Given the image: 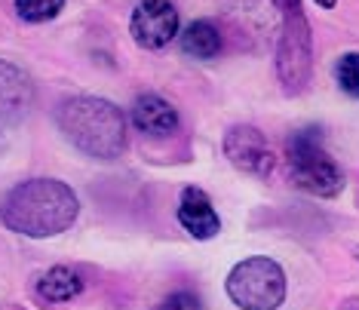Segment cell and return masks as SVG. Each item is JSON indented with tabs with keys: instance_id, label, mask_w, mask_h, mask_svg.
<instances>
[{
	"instance_id": "9c48e42d",
	"label": "cell",
	"mask_w": 359,
	"mask_h": 310,
	"mask_svg": "<svg viewBox=\"0 0 359 310\" xmlns=\"http://www.w3.org/2000/svg\"><path fill=\"white\" fill-rule=\"evenodd\" d=\"M178 224L184 227L194 240H212L222 231V218L212 206L209 194L200 187H184L178 200Z\"/></svg>"
},
{
	"instance_id": "ac0fdd59",
	"label": "cell",
	"mask_w": 359,
	"mask_h": 310,
	"mask_svg": "<svg viewBox=\"0 0 359 310\" xmlns=\"http://www.w3.org/2000/svg\"><path fill=\"white\" fill-rule=\"evenodd\" d=\"M356 252H359V249H356Z\"/></svg>"
},
{
	"instance_id": "6da1fadb",
	"label": "cell",
	"mask_w": 359,
	"mask_h": 310,
	"mask_svg": "<svg viewBox=\"0 0 359 310\" xmlns=\"http://www.w3.org/2000/svg\"><path fill=\"white\" fill-rule=\"evenodd\" d=\"M80 212L77 194L59 178H28L0 203V222L22 236H55L74 224Z\"/></svg>"
},
{
	"instance_id": "8992f818",
	"label": "cell",
	"mask_w": 359,
	"mask_h": 310,
	"mask_svg": "<svg viewBox=\"0 0 359 310\" xmlns=\"http://www.w3.org/2000/svg\"><path fill=\"white\" fill-rule=\"evenodd\" d=\"M129 34L144 50H163L178 34V10L169 0H142L129 19Z\"/></svg>"
},
{
	"instance_id": "30bf717a",
	"label": "cell",
	"mask_w": 359,
	"mask_h": 310,
	"mask_svg": "<svg viewBox=\"0 0 359 310\" xmlns=\"http://www.w3.org/2000/svg\"><path fill=\"white\" fill-rule=\"evenodd\" d=\"M133 123L151 138H166L178 129V111L163 95H142L133 105Z\"/></svg>"
},
{
	"instance_id": "2e32d148",
	"label": "cell",
	"mask_w": 359,
	"mask_h": 310,
	"mask_svg": "<svg viewBox=\"0 0 359 310\" xmlns=\"http://www.w3.org/2000/svg\"><path fill=\"white\" fill-rule=\"evenodd\" d=\"M316 6H323V10H334V6H338V0H313Z\"/></svg>"
},
{
	"instance_id": "52a82bcc",
	"label": "cell",
	"mask_w": 359,
	"mask_h": 310,
	"mask_svg": "<svg viewBox=\"0 0 359 310\" xmlns=\"http://www.w3.org/2000/svg\"><path fill=\"white\" fill-rule=\"evenodd\" d=\"M224 157L236 169L252 175H271L273 169V148L255 126H231L224 133Z\"/></svg>"
},
{
	"instance_id": "5bb4252c",
	"label": "cell",
	"mask_w": 359,
	"mask_h": 310,
	"mask_svg": "<svg viewBox=\"0 0 359 310\" xmlns=\"http://www.w3.org/2000/svg\"><path fill=\"white\" fill-rule=\"evenodd\" d=\"M334 80L347 95L359 99V53H344L334 65Z\"/></svg>"
},
{
	"instance_id": "7c38bea8",
	"label": "cell",
	"mask_w": 359,
	"mask_h": 310,
	"mask_svg": "<svg viewBox=\"0 0 359 310\" xmlns=\"http://www.w3.org/2000/svg\"><path fill=\"white\" fill-rule=\"evenodd\" d=\"M83 292V280H80L77 271L71 267H50L43 276L37 280V295L50 304H62V301H71Z\"/></svg>"
},
{
	"instance_id": "277c9868",
	"label": "cell",
	"mask_w": 359,
	"mask_h": 310,
	"mask_svg": "<svg viewBox=\"0 0 359 310\" xmlns=\"http://www.w3.org/2000/svg\"><path fill=\"white\" fill-rule=\"evenodd\" d=\"M289 173L301 191L313 197H338L344 191V169L320 144V129H301L289 142Z\"/></svg>"
},
{
	"instance_id": "5b68a950",
	"label": "cell",
	"mask_w": 359,
	"mask_h": 310,
	"mask_svg": "<svg viewBox=\"0 0 359 310\" xmlns=\"http://www.w3.org/2000/svg\"><path fill=\"white\" fill-rule=\"evenodd\" d=\"M227 295L240 310H276L285 301V274L271 258H246L227 274Z\"/></svg>"
},
{
	"instance_id": "8fae6325",
	"label": "cell",
	"mask_w": 359,
	"mask_h": 310,
	"mask_svg": "<svg viewBox=\"0 0 359 310\" xmlns=\"http://www.w3.org/2000/svg\"><path fill=\"white\" fill-rule=\"evenodd\" d=\"M224 46V37L218 25H212V22L200 19V22H191L187 31L182 34V50L184 55H191V59H200V62H209L215 59L218 53H222Z\"/></svg>"
},
{
	"instance_id": "4fadbf2b",
	"label": "cell",
	"mask_w": 359,
	"mask_h": 310,
	"mask_svg": "<svg viewBox=\"0 0 359 310\" xmlns=\"http://www.w3.org/2000/svg\"><path fill=\"white\" fill-rule=\"evenodd\" d=\"M15 15L28 25H40V22H50L65 10V0H13Z\"/></svg>"
},
{
	"instance_id": "e0dca14e",
	"label": "cell",
	"mask_w": 359,
	"mask_h": 310,
	"mask_svg": "<svg viewBox=\"0 0 359 310\" xmlns=\"http://www.w3.org/2000/svg\"><path fill=\"white\" fill-rule=\"evenodd\" d=\"M341 310H359V298H347L344 304H341Z\"/></svg>"
},
{
	"instance_id": "3957f363",
	"label": "cell",
	"mask_w": 359,
	"mask_h": 310,
	"mask_svg": "<svg viewBox=\"0 0 359 310\" xmlns=\"http://www.w3.org/2000/svg\"><path fill=\"white\" fill-rule=\"evenodd\" d=\"M273 4L283 15L280 40H276V77L283 83V93L298 95L313 74V37L301 0H273Z\"/></svg>"
},
{
	"instance_id": "ba28073f",
	"label": "cell",
	"mask_w": 359,
	"mask_h": 310,
	"mask_svg": "<svg viewBox=\"0 0 359 310\" xmlns=\"http://www.w3.org/2000/svg\"><path fill=\"white\" fill-rule=\"evenodd\" d=\"M34 105V83L19 65L0 59V120H22Z\"/></svg>"
},
{
	"instance_id": "9a60e30c",
	"label": "cell",
	"mask_w": 359,
	"mask_h": 310,
	"mask_svg": "<svg viewBox=\"0 0 359 310\" xmlns=\"http://www.w3.org/2000/svg\"><path fill=\"white\" fill-rule=\"evenodd\" d=\"M160 310H203V301L194 295V292L182 289V292H172V295L163 298Z\"/></svg>"
},
{
	"instance_id": "7a4b0ae2",
	"label": "cell",
	"mask_w": 359,
	"mask_h": 310,
	"mask_svg": "<svg viewBox=\"0 0 359 310\" xmlns=\"http://www.w3.org/2000/svg\"><path fill=\"white\" fill-rule=\"evenodd\" d=\"M59 129L80 154L93 160L123 157L129 142L123 111L99 95H77L65 102L59 108Z\"/></svg>"
}]
</instances>
